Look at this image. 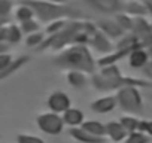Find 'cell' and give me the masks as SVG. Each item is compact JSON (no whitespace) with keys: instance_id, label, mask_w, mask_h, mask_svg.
Returning <instances> with one entry per match:
<instances>
[{"instance_id":"6da1fadb","label":"cell","mask_w":152,"mask_h":143,"mask_svg":"<svg viewBox=\"0 0 152 143\" xmlns=\"http://www.w3.org/2000/svg\"><path fill=\"white\" fill-rule=\"evenodd\" d=\"M54 63L61 69L78 70L84 73H94L97 66L88 45H70L61 49L55 55Z\"/></svg>"},{"instance_id":"7a4b0ae2","label":"cell","mask_w":152,"mask_h":143,"mask_svg":"<svg viewBox=\"0 0 152 143\" xmlns=\"http://www.w3.org/2000/svg\"><path fill=\"white\" fill-rule=\"evenodd\" d=\"M91 82H93V87L100 93H109V91H113V90L118 91L119 88L128 87V85H133V87H152L151 81L122 76L121 70L116 64L102 66V70L97 75L93 76Z\"/></svg>"},{"instance_id":"3957f363","label":"cell","mask_w":152,"mask_h":143,"mask_svg":"<svg viewBox=\"0 0 152 143\" xmlns=\"http://www.w3.org/2000/svg\"><path fill=\"white\" fill-rule=\"evenodd\" d=\"M34 12V18L42 24V23H51L55 20H63L66 17L73 15L72 12L75 11L73 8L67 5H60L54 3L51 0H30L26 2Z\"/></svg>"},{"instance_id":"277c9868","label":"cell","mask_w":152,"mask_h":143,"mask_svg":"<svg viewBox=\"0 0 152 143\" xmlns=\"http://www.w3.org/2000/svg\"><path fill=\"white\" fill-rule=\"evenodd\" d=\"M115 97H116L118 106L124 112L130 115H137L143 112V98L139 91V87H133V85L122 87L116 91Z\"/></svg>"},{"instance_id":"5b68a950","label":"cell","mask_w":152,"mask_h":143,"mask_svg":"<svg viewBox=\"0 0 152 143\" xmlns=\"http://www.w3.org/2000/svg\"><path fill=\"white\" fill-rule=\"evenodd\" d=\"M36 124H37V127H39L40 131H43L45 134H49V136L60 134L63 131V127H64V122H63L61 115L54 113V112L40 113L36 118Z\"/></svg>"},{"instance_id":"8992f818","label":"cell","mask_w":152,"mask_h":143,"mask_svg":"<svg viewBox=\"0 0 152 143\" xmlns=\"http://www.w3.org/2000/svg\"><path fill=\"white\" fill-rule=\"evenodd\" d=\"M48 107L51 112L54 113H58V115H63L69 107H72V101H70V97L63 93V91H54L49 97H48Z\"/></svg>"},{"instance_id":"52a82bcc","label":"cell","mask_w":152,"mask_h":143,"mask_svg":"<svg viewBox=\"0 0 152 143\" xmlns=\"http://www.w3.org/2000/svg\"><path fill=\"white\" fill-rule=\"evenodd\" d=\"M88 45L93 46V48H94L97 52H100V54H110V52L115 49V46L112 45L110 39H109L106 34H103L99 28L91 34Z\"/></svg>"},{"instance_id":"ba28073f","label":"cell","mask_w":152,"mask_h":143,"mask_svg":"<svg viewBox=\"0 0 152 143\" xmlns=\"http://www.w3.org/2000/svg\"><path fill=\"white\" fill-rule=\"evenodd\" d=\"M127 60H128V64H130L131 69L142 70L148 64V61H149V48H143V46L134 48L128 54Z\"/></svg>"},{"instance_id":"9c48e42d","label":"cell","mask_w":152,"mask_h":143,"mask_svg":"<svg viewBox=\"0 0 152 143\" xmlns=\"http://www.w3.org/2000/svg\"><path fill=\"white\" fill-rule=\"evenodd\" d=\"M97 28L106 34L109 39H121L125 33L122 31V28L118 26V23L115 21V18H106V20H102L99 21V24H96Z\"/></svg>"},{"instance_id":"30bf717a","label":"cell","mask_w":152,"mask_h":143,"mask_svg":"<svg viewBox=\"0 0 152 143\" xmlns=\"http://www.w3.org/2000/svg\"><path fill=\"white\" fill-rule=\"evenodd\" d=\"M87 2L97 11L103 14H118L122 9L121 0H87Z\"/></svg>"},{"instance_id":"8fae6325","label":"cell","mask_w":152,"mask_h":143,"mask_svg":"<svg viewBox=\"0 0 152 143\" xmlns=\"http://www.w3.org/2000/svg\"><path fill=\"white\" fill-rule=\"evenodd\" d=\"M116 106H118V103H116V97H115V96H104V97H100V98L91 101V104H90L91 110L96 112V113H100V115L112 112Z\"/></svg>"},{"instance_id":"7c38bea8","label":"cell","mask_w":152,"mask_h":143,"mask_svg":"<svg viewBox=\"0 0 152 143\" xmlns=\"http://www.w3.org/2000/svg\"><path fill=\"white\" fill-rule=\"evenodd\" d=\"M106 136L113 143H119L125 140V137L128 136V131L121 125L119 121H110L106 124Z\"/></svg>"},{"instance_id":"4fadbf2b","label":"cell","mask_w":152,"mask_h":143,"mask_svg":"<svg viewBox=\"0 0 152 143\" xmlns=\"http://www.w3.org/2000/svg\"><path fill=\"white\" fill-rule=\"evenodd\" d=\"M69 134L81 143H106V137H99V136H94L85 130H82L81 127H73L70 128Z\"/></svg>"},{"instance_id":"5bb4252c","label":"cell","mask_w":152,"mask_h":143,"mask_svg":"<svg viewBox=\"0 0 152 143\" xmlns=\"http://www.w3.org/2000/svg\"><path fill=\"white\" fill-rule=\"evenodd\" d=\"M121 12H125L131 18H142V17L148 15L146 8L142 0H128V2H124Z\"/></svg>"},{"instance_id":"9a60e30c","label":"cell","mask_w":152,"mask_h":143,"mask_svg":"<svg viewBox=\"0 0 152 143\" xmlns=\"http://www.w3.org/2000/svg\"><path fill=\"white\" fill-rule=\"evenodd\" d=\"M63 122L64 125H69V127H81V124L84 122L85 116H84V112L81 109H76V107H69L63 115Z\"/></svg>"},{"instance_id":"2e32d148","label":"cell","mask_w":152,"mask_h":143,"mask_svg":"<svg viewBox=\"0 0 152 143\" xmlns=\"http://www.w3.org/2000/svg\"><path fill=\"white\" fill-rule=\"evenodd\" d=\"M28 61H30V57H28V55H21V57H18V58H14L12 63H11L3 72H0V81L9 78L11 75H14L15 72H18L21 67H24Z\"/></svg>"},{"instance_id":"e0dca14e","label":"cell","mask_w":152,"mask_h":143,"mask_svg":"<svg viewBox=\"0 0 152 143\" xmlns=\"http://www.w3.org/2000/svg\"><path fill=\"white\" fill-rule=\"evenodd\" d=\"M24 39V34L20 28L18 24H12V23H8L6 24V42L14 46V45H18L21 43Z\"/></svg>"},{"instance_id":"ac0fdd59","label":"cell","mask_w":152,"mask_h":143,"mask_svg":"<svg viewBox=\"0 0 152 143\" xmlns=\"http://www.w3.org/2000/svg\"><path fill=\"white\" fill-rule=\"evenodd\" d=\"M66 79L70 84V87H73V88H84L88 84L85 73L84 72H78V70H67Z\"/></svg>"},{"instance_id":"d6986e66","label":"cell","mask_w":152,"mask_h":143,"mask_svg":"<svg viewBox=\"0 0 152 143\" xmlns=\"http://www.w3.org/2000/svg\"><path fill=\"white\" fill-rule=\"evenodd\" d=\"M46 40V33L43 31H36V33H31L28 36L24 37V45L27 48H33V49H40V46L43 45V42Z\"/></svg>"},{"instance_id":"ffe728a7","label":"cell","mask_w":152,"mask_h":143,"mask_svg":"<svg viewBox=\"0 0 152 143\" xmlns=\"http://www.w3.org/2000/svg\"><path fill=\"white\" fill-rule=\"evenodd\" d=\"M81 128L94 134V136H99V137H106V125H103L102 122L99 121H84L81 124Z\"/></svg>"},{"instance_id":"44dd1931","label":"cell","mask_w":152,"mask_h":143,"mask_svg":"<svg viewBox=\"0 0 152 143\" xmlns=\"http://www.w3.org/2000/svg\"><path fill=\"white\" fill-rule=\"evenodd\" d=\"M14 15H15V20L18 23H24V21L34 18V12L27 3H18V6L14 11Z\"/></svg>"},{"instance_id":"7402d4cb","label":"cell","mask_w":152,"mask_h":143,"mask_svg":"<svg viewBox=\"0 0 152 143\" xmlns=\"http://www.w3.org/2000/svg\"><path fill=\"white\" fill-rule=\"evenodd\" d=\"M115 21L118 23V26L122 28L124 33H131L133 30V24H134V18H131L130 15H127L125 12H118L113 15Z\"/></svg>"},{"instance_id":"603a6c76","label":"cell","mask_w":152,"mask_h":143,"mask_svg":"<svg viewBox=\"0 0 152 143\" xmlns=\"http://www.w3.org/2000/svg\"><path fill=\"white\" fill-rule=\"evenodd\" d=\"M119 122H121V125H122L128 133L139 131L140 119H139V118H136L134 115H125V116H121V118H119Z\"/></svg>"},{"instance_id":"cb8c5ba5","label":"cell","mask_w":152,"mask_h":143,"mask_svg":"<svg viewBox=\"0 0 152 143\" xmlns=\"http://www.w3.org/2000/svg\"><path fill=\"white\" fill-rule=\"evenodd\" d=\"M18 26H20V28H21V31H23L24 36H28V34L36 33V31L40 30V23L36 18L28 20V21H24V23H20Z\"/></svg>"},{"instance_id":"d4e9b609","label":"cell","mask_w":152,"mask_h":143,"mask_svg":"<svg viewBox=\"0 0 152 143\" xmlns=\"http://www.w3.org/2000/svg\"><path fill=\"white\" fill-rule=\"evenodd\" d=\"M14 11V0H0V20L9 21Z\"/></svg>"},{"instance_id":"484cf974","label":"cell","mask_w":152,"mask_h":143,"mask_svg":"<svg viewBox=\"0 0 152 143\" xmlns=\"http://www.w3.org/2000/svg\"><path fill=\"white\" fill-rule=\"evenodd\" d=\"M149 142H151V137L142 131L128 133V136L124 140V143H149Z\"/></svg>"},{"instance_id":"4316f807","label":"cell","mask_w":152,"mask_h":143,"mask_svg":"<svg viewBox=\"0 0 152 143\" xmlns=\"http://www.w3.org/2000/svg\"><path fill=\"white\" fill-rule=\"evenodd\" d=\"M69 21L66 20V18H63V20H55V21H51V23H48V27H46V34L48 36H52V34H55V33H58L66 24H67Z\"/></svg>"},{"instance_id":"83f0119b","label":"cell","mask_w":152,"mask_h":143,"mask_svg":"<svg viewBox=\"0 0 152 143\" xmlns=\"http://www.w3.org/2000/svg\"><path fill=\"white\" fill-rule=\"evenodd\" d=\"M17 143H45L43 139L31 134H18L17 136Z\"/></svg>"},{"instance_id":"f1b7e54d","label":"cell","mask_w":152,"mask_h":143,"mask_svg":"<svg viewBox=\"0 0 152 143\" xmlns=\"http://www.w3.org/2000/svg\"><path fill=\"white\" fill-rule=\"evenodd\" d=\"M139 131L148 134L149 137H152V119H140V125H139Z\"/></svg>"},{"instance_id":"f546056e","label":"cell","mask_w":152,"mask_h":143,"mask_svg":"<svg viewBox=\"0 0 152 143\" xmlns=\"http://www.w3.org/2000/svg\"><path fill=\"white\" fill-rule=\"evenodd\" d=\"M12 55L11 54H3V55H0V72H3L11 63H12Z\"/></svg>"},{"instance_id":"4dcf8cb0","label":"cell","mask_w":152,"mask_h":143,"mask_svg":"<svg viewBox=\"0 0 152 143\" xmlns=\"http://www.w3.org/2000/svg\"><path fill=\"white\" fill-rule=\"evenodd\" d=\"M11 51V45L6 43V42H0V55H3V54H9Z\"/></svg>"},{"instance_id":"1f68e13d","label":"cell","mask_w":152,"mask_h":143,"mask_svg":"<svg viewBox=\"0 0 152 143\" xmlns=\"http://www.w3.org/2000/svg\"><path fill=\"white\" fill-rule=\"evenodd\" d=\"M142 2H143V5H145V8H146L148 15L152 17V0H142Z\"/></svg>"},{"instance_id":"d6a6232c","label":"cell","mask_w":152,"mask_h":143,"mask_svg":"<svg viewBox=\"0 0 152 143\" xmlns=\"http://www.w3.org/2000/svg\"><path fill=\"white\" fill-rule=\"evenodd\" d=\"M14 2H18V3H26V2H30V0H14Z\"/></svg>"},{"instance_id":"836d02e7","label":"cell","mask_w":152,"mask_h":143,"mask_svg":"<svg viewBox=\"0 0 152 143\" xmlns=\"http://www.w3.org/2000/svg\"><path fill=\"white\" fill-rule=\"evenodd\" d=\"M8 21H3V20H0V26H3V24H6Z\"/></svg>"},{"instance_id":"e575fe53","label":"cell","mask_w":152,"mask_h":143,"mask_svg":"<svg viewBox=\"0 0 152 143\" xmlns=\"http://www.w3.org/2000/svg\"><path fill=\"white\" fill-rule=\"evenodd\" d=\"M149 26H151V31H152V21H151V23H149Z\"/></svg>"},{"instance_id":"d590c367","label":"cell","mask_w":152,"mask_h":143,"mask_svg":"<svg viewBox=\"0 0 152 143\" xmlns=\"http://www.w3.org/2000/svg\"><path fill=\"white\" fill-rule=\"evenodd\" d=\"M121 2H122V3H124V2H128V0H121Z\"/></svg>"}]
</instances>
